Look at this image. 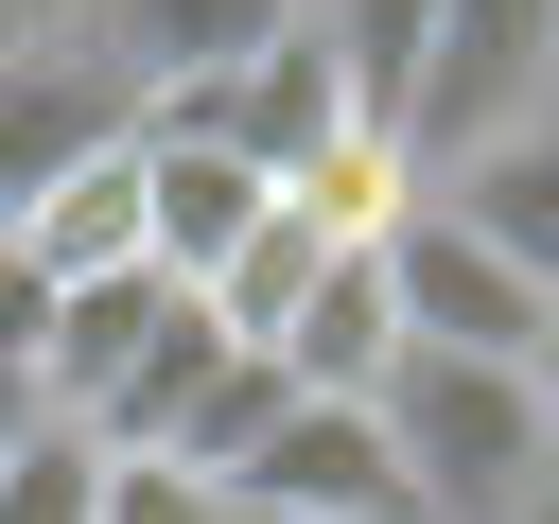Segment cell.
<instances>
[{
  "mask_svg": "<svg viewBox=\"0 0 559 524\" xmlns=\"http://www.w3.org/2000/svg\"><path fill=\"white\" fill-rule=\"evenodd\" d=\"M367 419H384V454H402V507H419V524H507V507H542V489H559L524 367L402 349V367L367 384Z\"/></svg>",
  "mask_w": 559,
  "mask_h": 524,
  "instance_id": "6da1fadb",
  "label": "cell"
},
{
  "mask_svg": "<svg viewBox=\"0 0 559 524\" xmlns=\"http://www.w3.org/2000/svg\"><path fill=\"white\" fill-rule=\"evenodd\" d=\"M559 105V0H437V52H419V105H402V175H472L489 140H524Z\"/></svg>",
  "mask_w": 559,
  "mask_h": 524,
  "instance_id": "7a4b0ae2",
  "label": "cell"
},
{
  "mask_svg": "<svg viewBox=\"0 0 559 524\" xmlns=\"http://www.w3.org/2000/svg\"><path fill=\"white\" fill-rule=\"evenodd\" d=\"M384 297H402V349H454V367H524L542 314H559V297H542L472 210H437V192L384 227Z\"/></svg>",
  "mask_w": 559,
  "mask_h": 524,
  "instance_id": "3957f363",
  "label": "cell"
},
{
  "mask_svg": "<svg viewBox=\"0 0 559 524\" xmlns=\"http://www.w3.org/2000/svg\"><path fill=\"white\" fill-rule=\"evenodd\" d=\"M105 140H140V87H122L87 35H17V52H0V245H17Z\"/></svg>",
  "mask_w": 559,
  "mask_h": 524,
  "instance_id": "277c9868",
  "label": "cell"
},
{
  "mask_svg": "<svg viewBox=\"0 0 559 524\" xmlns=\"http://www.w3.org/2000/svg\"><path fill=\"white\" fill-rule=\"evenodd\" d=\"M140 122H175V140H227L262 192H297L314 157H349L367 122H349V87H332V52H314V17L280 35V52H245L227 87H192V105H140Z\"/></svg>",
  "mask_w": 559,
  "mask_h": 524,
  "instance_id": "5b68a950",
  "label": "cell"
},
{
  "mask_svg": "<svg viewBox=\"0 0 559 524\" xmlns=\"http://www.w3.org/2000/svg\"><path fill=\"white\" fill-rule=\"evenodd\" d=\"M227 507H297V524H419L402 507V454L367 402H280V437L227 472Z\"/></svg>",
  "mask_w": 559,
  "mask_h": 524,
  "instance_id": "8992f818",
  "label": "cell"
},
{
  "mask_svg": "<svg viewBox=\"0 0 559 524\" xmlns=\"http://www.w3.org/2000/svg\"><path fill=\"white\" fill-rule=\"evenodd\" d=\"M297 17H314V0H87L70 35H87L140 105H192V87H227L245 52H280Z\"/></svg>",
  "mask_w": 559,
  "mask_h": 524,
  "instance_id": "52a82bcc",
  "label": "cell"
},
{
  "mask_svg": "<svg viewBox=\"0 0 559 524\" xmlns=\"http://www.w3.org/2000/svg\"><path fill=\"white\" fill-rule=\"evenodd\" d=\"M262 210H280V192H262L227 140H175V122H140V262H157V279H192V297H210V279L262 245Z\"/></svg>",
  "mask_w": 559,
  "mask_h": 524,
  "instance_id": "ba28073f",
  "label": "cell"
},
{
  "mask_svg": "<svg viewBox=\"0 0 559 524\" xmlns=\"http://www.w3.org/2000/svg\"><path fill=\"white\" fill-rule=\"evenodd\" d=\"M262 367H280L297 402H367V384L402 367V297H384V245H332V262L297 279V314L262 332Z\"/></svg>",
  "mask_w": 559,
  "mask_h": 524,
  "instance_id": "9c48e42d",
  "label": "cell"
},
{
  "mask_svg": "<svg viewBox=\"0 0 559 524\" xmlns=\"http://www.w3.org/2000/svg\"><path fill=\"white\" fill-rule=\"evenodd\" d=\"M0 262H17L35 297H70V279H122V262H140V140H105V157H87V175H70V192H52V210H35Z\"/></svg>",
  "mask_w": 559,
  "mask_h": 524,
  "instance_id": "30bf717a",
  "label": "cell"
},
{
  "mask_svg": "<svg viewBox=\"0 0 559 524\" xmlns=\"http://www.w3.org/2000/svg\"><path fill=\"white\" fill-rule=\"evenodd\" d=\"M314 52L349 87V122L402 157V105H419V52H437V0H314Z\"/></svg>",
  "mask_w": 559,
  "mask_h": 524,
  "instance_id": "8fae6325",
  "label": "cell"
},
{
  "mask_svg": "<svg viewBox=\"0 0 559 524\" xmlns=\"http://www.w3.org/2000/svg\"><path fill=\"white\" fill-rule=\"evenodd\" d=\"M437 210H472V227H489V245H507V262L559 297V105H542L524 140H489L472 175H437Z\"/></svg>",
  "mask_w": 559,
  "mask_h": 524,
  "instance_id": "7c38bea8",
  "label": "cell"
},
{
  "mask_svg": "<svg viewBox=\"0 0 559 524\" xmlns=\"http://www.w3.org/2000/svg\"><path fill=\"white\" fill-rule=\"evenodd\" d=\"M280 402H297V384H280V367H262V349H227V367H210V384H192V419H175V437H157V454H175V472H210V489H227V472H245V454H262V437H280Z\"/></svg>",
  "mask_w": 559,
  "mask_h": 524,
  "instance_id": "4fadbf2b",
  "label": "cell"
},
{
  "mask_svg": "<svg viewBox=\"0 0 559 524\" xmlns=\"http://www.w3.org/2000/svg\"><path fill=\"white\" fill-rule=\"evenodd\" d=\"M0 524H105V437L87 419H35L0 454Z\"/></svg>",
  "mask_w": 559,
  "mask_h": 524,
  "instance_id": "5bb4252c",
  "label": "cell"
},
{
  "mask_svg": "<svg viewBox=\"0 0 559 524\" xmlns=\"http://www.w3.org/2000/svg\"><path fill=\"white\" fill-rule=\"evenodd\" d=\"M105 524H227V489L175 454H105Z\"/></svg>",
  "mask_w": 559,
  "mask_h": 524,
  "instance_id": "9a60e30c",
  "label": "cell"
},
{
  "mask_svg": "<svg viewBox=\"0 0 559 524\" xmlns=\"http://www.w3.org/2000/svg\"><path fill=\"white\" fill-rule=\"evenodd\" d=\"M524 402H542V454H559V314H542V349H524Z\"/></svg>",
  "mask_w": 559,
  "mask_h": 524,
  "instance_id": "2e32d148",
  "label": "cell"
},
{
  "mask_svg": "<svg viewBox=\"0 0 559 524\" xmlns=\"http://www.w3.org/2000/svg\"><path fill=\"white\" fill-rule=\"evenodd\" d=\"M35 419H52V402H35V367H0V454H17Z\"/></svg>",
  "mask_w": 559,
  "mask_h": 524,
  "instance_id": "e0dca14e",
  "label": "cell"
},
{
  "mask_svg": "<svg viewBox=\"0 0 559 524\" xmlns=\"http://www.w3.org/2000/svg\"><path fill=\"white\" fill-rule=\"evenodd\" d=\"M227 524H297V507H227Z\"/></svg>",
  "mask_w": 559,
  "mask_h": 524,
  "instance_id": "ac0fdd59",
  "label": "cell"
},
{
  "mask_svg": "<svg viewBox=\"0 0 559 524\" xmlns=\"http://www.w3.org/2000/svg\"><path fill=\"white\" fill-rule=\"evenodd\" d=\"M17 35H35V17H17V0H0V52H17Z\"/></svg>",
  "mask_w": 559,
  "mask_h": 524,
  "instance_id": "d6986e66",
  "label": "cell"
},
{
  "mask_svg": "<svg viewBox=\"0 0 559 524\" xmlns=\"http://www.w3.org/2000/svg\"><path fill=\"white\" fill-rule=\"evenodd\" d=\"M507 524H559V489H542V507H507Z\"/></svg>",
  "mask_w": 559,
  "mask_h": 524,
  "instance_id": "ffe728a7",
  "label": "cell"
}]
</instances>
